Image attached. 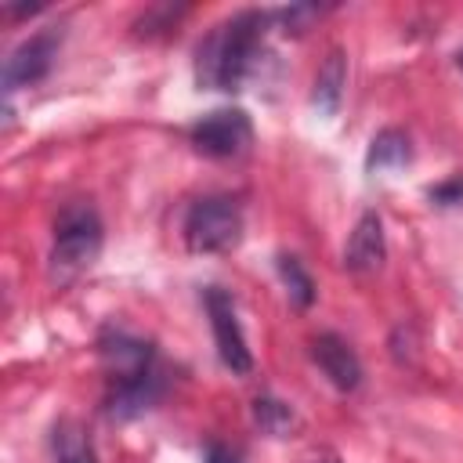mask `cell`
<instances>
[{
  "mask_svg": "<svg viewBox=\"0 0 463 463\" xmlns=\"http://www.w3.org/2000/svg\"><path fill=\"white\" fill-rule=\"evenodd\" d=\"M311 358L322 369V376L336 387V391H354L362 383V362L354 354V347L336 336V333H318L311 340Z\"/></svg>",
  "mask_w": 463,
  "mask_h": 463,
  "instance_id": "8",
  "label": "cell"
},
{
  "mask_svg": "<svg viewBox=\"0 0 463 463\" xmlns=\"http://www.w3.org/2000/svg\"><path fill=\"white\" fill-rule=\"evenodd\" d=\"M268 29L264 11H239L217 22L195 47V83L206 90H239Z\"/></svg>",
  "mask_w": 463,
  "mask_h": 463,
  "instance_id": "2",
  "label": "cell"
},
{
  "mask_svg": "<svg viewBox=\"0 0 463 463\" xmlns=\"http://www.w3.org/2000/svg\"><path fill=\"white\" fill-rule=\"evenodd\" d=\"M58 43H61V33L58 29H40L33 33L29 40H22L7 61H4V90H18V87H29V83H40L51 65H54V54H58Z\"/></svg>",
  "mask_w": 463,
  "mask_h": 463,
  "instance_id": "7",
  "label": "cell"
},
{
  "mask_svg": "<svg viewBox=\"0 0 463 463\" xmlns=\"http://www.w3.org/2000/svg\"><path fill=\"white\" fill-rule=\"evenodd\" d=\"M275 268H279V275H282V282H286L289 300H293L297 307H311V304H315V279L307 275V268H304L293 253H279V257H275Z\"/></svg>",
  "mask_w": 463,
  "mask_h": 463,
  "instance_id": "13",
  "label": "cell"
},
{
  "mask_svg": "<svg viewBox=\"0 0 463 463\" xmlns=\"http://www.w3.org/2000/svg\"><path fill=\"white\" fill-rule=\"evenodd\" d=\"M456 61H459V69H463V51H459V58H456Z\"/></svg>",
  "mask_w": 463,
  "mask_h": 463,
  "instance_id": "17",
  "label": "cell"
},
{
  "mask_svg": "<svg viewBox=\"0 0 463 463\" xmlns=\"http://www.w3.org/2000/svg\"><path fill=\"white\" fill-rule=\"evenodd\" d=\"M184 246L192 253H228L242 239V210L228 195L195 199L184 213Z\"/></svg>",
  "mask_w": 463,
  "mask_h": 463,
  "instance_id": "4",
  "label": "cell"
},
{
  "mask_svg": "<svg viewBox=\"0 0 463 463\" xmlns=\"http://www.w3.org/2000/svg\"><path fill=\"white\" fill-rule=\"evenodd\" d=\"M51 445H54L58 463H98L94 441H90V434L80 420H58V427L51 434Z\"/></svg>",
  "mask_w": 463,
  "mask_h": 463,
  "instance_id": "11",
  "label": "cell"
},
{
  "mask_svg": "<svg viewBox=\"0 0 463 463\" xmlns=\"http://www.w3.org/2000/svg\"><path fill=\"white\" fill-rule=\"evenodd\" d=\"M188 137L210 159H239L253 141V123L242 109H213L192 123Z\"/></svg>",
  "mask_w": 463,
  "mask_h": 463,
  "instance_id": "5",
  "label": "cell"
},
{
  "mask_svg": "<svg viewBox=\"0 0 463 463\" xmlns=\"http://www.w3.org/2000/svg\"><path fill=\"white\" fill-rule=\"evenodd\" d=\"M206 463H239V456L228 449V445H221V441H213L210 449H206Z\"/></svg>",
  "mask_w": 463,
  "mask_h": 463,
  "instance_id": "16",
  "label": "cell"
},
{
  "mask_svg": "<svg viewBox=\"0 0 463 463\" xmlns=\"http://www.w3.org/2000/svg\"><path fill=\"white\" fill-rule=\"evenodd\" d=\"M203 300H206V315H210L213 344H217V354H221L224 369H232L235 376H246V373L253 369V354H250V344H246V333H242L235 300H232L221 286H210Z\"/></svg>",
  "mask_w": 463,
  "mask_h": 463,
  "instance_id": "6",
  "label": "cell"
},
{
  "mask_svg": "<svg viewBox=\"0 0 463 463\" xmlns=\"http://www.w3.org/2000/svg\"><path fill=\"white\" fill-rule=\"evenodd\" d=\"M409 159H412V148H409V137H405L398 127L380 130V134L369 141V152H365V166H369L373 174H376V170H402Z\"/></svg>",
  "mask_w": 463,
  "mask_h": 463,
  "instance_id": "12",
  "label": "cell"
},
{
  "mask_svg": "<svg viewBox=\"0 0 463 463\" xmlns=\"http://www.w3.org/2000/svg\"><path fill=\"white\" fill-rule=\"evenodd\" d=\"M387 257L383 242V221L376 213H362L358 224L351 228V239L344 246V268L351 271H376Z\"/></svg>",
  "mask_w": 463,
  "mask_h": 463,
  "instance_id": "9",
  "label": "cell"
},
{
  "mask_svg": "<svg viewBox=\"0 0 463 463\" xmlns=\"http://www.w3.org/2000/svg\"><path fill=\"white\" fill-rule=\"evenodd\" d=\"M98 358L109 380V416L130 420L156 405V398L163 394V380L156 369V347L148 340L134 336L130 329L109 326L98 336Z\"/></svg>",
  "mask_w": 463,
  "mask_h": 463,
  "instance_id": "1",
  "label": "cell"
},
{
  "mask_svg": "<svg viewBox=\"0 0 463 463\" xmlns=\"http://www.w3.org/2000/svg\"><path fill=\"white\" fill-rule=\"evenodd\" d=\"M105 232H101V217L90 203H69L58 210L54 217V242H51V282L69 286L72 279H80L101 253Z\"/></svg>",
  "mask_w": 463,
  "mask_h": 463,
  "instance_id": "3",
  "label": "cell"
},
{
  "mask_svg": "<svg viewBox=\"0 0 463 463\" xmlns=\"http://www.w3.org/2000/svg\"><path fill=\"white\" fill-rule=\"evenodd\" d=\"M430 199H438V203H459V206H463V177H459V181H449V184H441V188H434Z\"/></svg>",
  "mask_w": 463,
  "mask_h": 463,
  "instance_id": "15",
  "label": "cell"
},
{
  "mask_svg": "<svg viewBox=\"0 0 463 463\" xmlns=\"http://www.w3.org/2000/svg\"><path fill=\"white\" fill-rule=\"evenodd\" d=\"M253 420H257V427H260L264 434H271V438H286V434L297 427V412H293L286 402L268 398V394L253 402Z\"/></svg>",
  "mask_w": 463,
  "mask_h": 463,
  "instance_id": "14",
  "label": "cell"
},
{
  "mask_svg": "<svg viewBox=\"0 0 463 463\" xmlns=\"http://www.w3.org/2000/svg\"><path fill=\"white\" fill-rule=\"evenodd\" d=\"M344 87H347V54H344L340 47H333V51L322 58L318 72H315V90H311L315 112L326 116V119L336 116L340 98H344Z\"/></svg>",
  "mask_w": 463,
  "mask_h": 463,
  "instance_id": "10",
  "label": "cell"
}]
</instances>
